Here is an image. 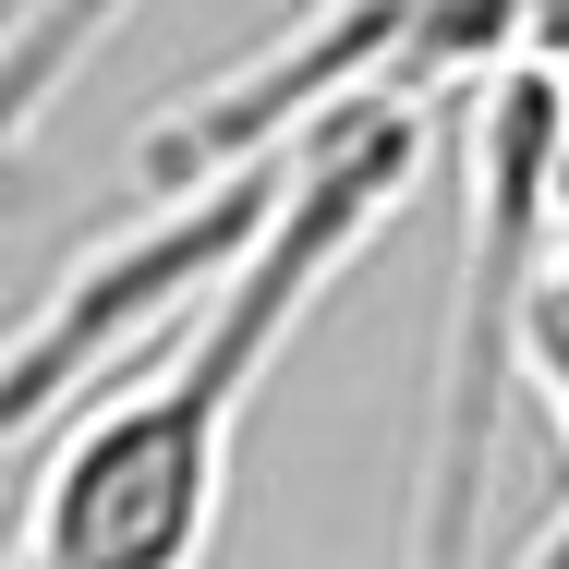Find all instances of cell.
<instances>
[{"mask_svg":"<svg viewBox=\"0 0 569 569\" xmlns=\"http://www.w3.org/2000/svg\"><path fill=\"white\" fill-rule=\"evenodd\" d=\"M412 182H425V110L316 121L242 267L207 303H182L146 340V363H121V388H86V412L24 449L12 569H207L267 363L412 207Z\"/></svg>","mask_w":569,"mask_h":569,"instance_id":"6da1fadb","label":"cell"},{"mask_svg":"<svg viewBox=\"0 0 569 569\" xmlns=\"http://www.w3.org/2000/svg\"><path fill=\"white\" fill-rule=\"evenodd\" d=\"M121 24H133V0H12V24H0V133L37 146L49 110H61V86L110 49Z\"/></svg>","mask_w":569,"mask_h":569,"instance_id":"7a4b0ae2","label":"cell"},{"mask_svg":"<svg viewBox=\"0 0 569 569\" xmlns=\"http://www.w3.org/2000/svg\"><path fill=\"white\" fill-rule=\"evenodd\" d=\"M521 376L558 400V437H569V194H558V242H546V267H533V303H521ZM521 569H569V509L546 521V546Z\"/></svg>","mask_w":569,"mask_h":569,"instance_id":"3957f363","label":"cell"}]
</instances>
